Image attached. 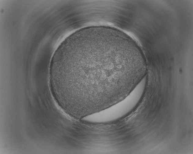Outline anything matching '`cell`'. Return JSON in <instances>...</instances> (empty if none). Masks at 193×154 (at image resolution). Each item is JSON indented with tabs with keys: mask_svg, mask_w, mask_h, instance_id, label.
I'll use <instances>...</instances> for the list:
<instances>
[{
	"mask_svg": "<svg viewBox=\"0 0 193 154\" xmlns=\"http://www.w3.org/2000/svg\"><path fill=\"white\" fill-rule=\"evenodd\" d=\"M147 78L145 76L125 98L99 112L82 118L84 122L93 123H105L120 119L136 107L144 92Z\"/></svg>",
	"mask_w": 193,
	"mask_h": 154,
	"instance_id": "2",
	"label": "cell"
},
{
	"mask_svg": "<svg viewBox=\"0 0 193 154\" xmlns=\"http://www.w3.org/2000/svg\"><path fill=\"white\" fill-rule=\"evenodd\" d=\"M144 76L123 35L99 26L79 30L64 39L53 56L49 71L55 98L69 112L80 116L120 101Z\"/></svg>",
	"mask_w": 193,
	"mask_h": 154,
	"instance_id": "1",
	"label": "cell"
}]
</instances>
